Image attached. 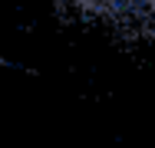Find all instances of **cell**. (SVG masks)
<instances>
[{"label": "cell", "mask_w": 155, "mask_h": 148, "mask_svg": "<svg viewBox=\"0 0 155 148\" xmlns=\"http://www.w3.org/2000/svg\"><path fill=\"white\" fill-rule=\"evenodd\" d=\"M56 7L96 20V23H109V27H152L155 23V0H53Z\"/></svg>", "instance_id": "obj_1"}]
</instances>
